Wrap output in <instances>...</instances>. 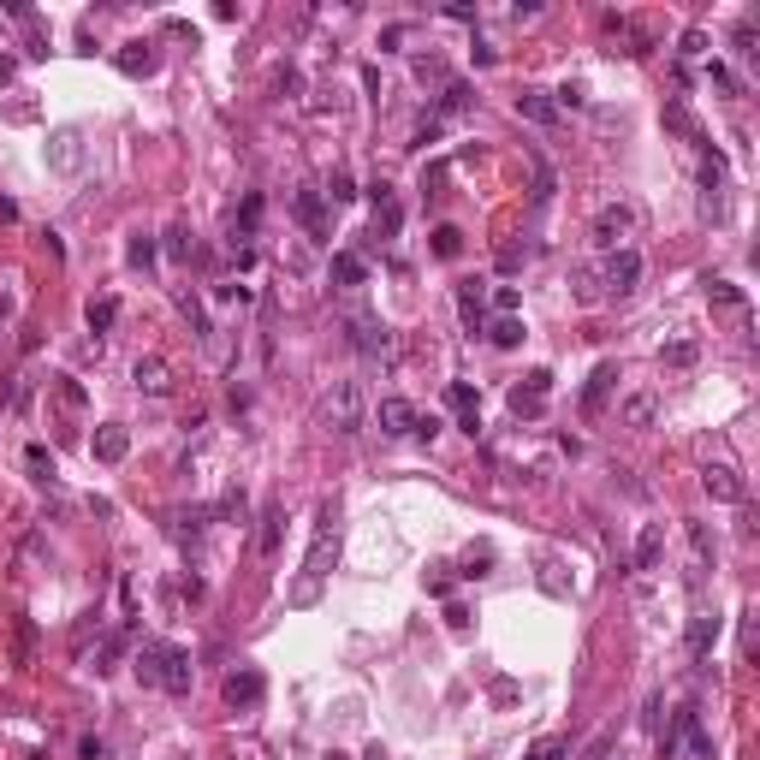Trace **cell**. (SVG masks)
<instances>
[{
    "label": "cell",
    "instance_id": "cell-28",
    "mask_svg": "<svg viewBox=\"0 0 760 760\" xmlns=\"http://www.w3.org/2000/svg\"><path fill=\"white\" fill-rule=\"evenodd\" d=\"M208 523H215V511H179L172 517V535H179V541H202V529H208Z\"/></svg>",
    "mask_w": 760,
    "mask_h": 760
},
{
    "label": "cell",
    "instance_id": "cell-11",
    "mask_svg": "<svg viewBox=\"0 0 760 760\" xmlns=\"http://www.w3.org/2000/svg\"><path fill=\"white\" fill-rule=\"evenodd\" d=\"M48 167H54V172H78V167H84V137H78L72 125L48 137Z\"/></svg>",
    "mask_w": 760,
    "mask_h": 760
},
{
    "label": "cell",
    "instance_id": "cell-5",
    "mask_svg": "<svg viewBox=\"0 0 760 760\" xmlns=\"http://www.w3.org/2000/svg\"><path fill=\"white\" fill-rule=\"evenodd\" d=\"M344 327H351V344H357L362 357H380L392 362V351H398V339H392V327L380 316H369V309H357V316H344Z\"/></svg>",
    "mask_w": 760,
    "mask_h": 760
},
{
    "label": "cell",
    "instance_id": "cell-41",
    "mask_svg": "<svg viewBox=\"0 0 760 760\" xmlns=\"http://www.w3.org/2000/svg\"><path fill=\"white\" fill-rule=\"evenodd\" d=\"M564 755H571V737H546V743L529 748V760H564Z\"/></svg>",
    "mask_w": 760,
    "mask_h": 760
},
{
    "label": "cell",
    "instance_id": "cell-43",
    "mask_svg": "<svg viewBox=\"0 0 760 760\" xmlns=\"http://www.w3.org/2000/svg\"><path fill=\"white\" fill-rule=\"evenodd\" d=\"M731 42H737V54H743V60H755V54H760V48H755V18H743V24H737Z\"/></svg>",
    "mask_w": 760,
    "mask_h": 760
},
{
    "label": "cell",
    "instance_id": "cell-39",
    "mask_svg": "<svg viewBox=\"0 0 760 760\" xmlns=\"http://www.w3.org/2000/svg\"><path fill=\"white\" fill-rule=\"evenodd\" d=\"M701 185H707V190L725 185V155H719V149H707V155H701Z\"/></svg>",
    "mask_w": 760,
    "mask_h": 760
},
{
    "label": "cell",
    "instance_id": "cell-34",
    "mask_svg": "<svg viewBox=\"0 0 760 760\" xmlns=\"http://www.w3.org/2000/svg\"><path fill=\"white\" fill-rule=\"evenodd\" d=\"M119 321V298H89V333H107Z\"/></svg>",
    "mask_w": 760,
    "mask_h": 760
},
{
    "label": "cell",
    "instance_id": "cell-18",
    "mask_svg": "<svg viewBox=\"0 0 760 760\" xmlns=\"http://www.w3.org/2000/svg\"><path fill=\"white\" fill-rule=\"evenodd\" d=\"M719 624H725L719 612H695V618H689V654H695V660H707V654H713Z\"/></svg>",
    "mask_w": 760,
    "mask_h": 760
},
{
    "label": "cell",
    "instance_id": "cell-31",
    "mask_svg": "<svg viewBox=\"0 0 760 760\" xmlns=\"http://www.w3.org/2000/svg\"><path fill=\"white\" fill-rule=\"evenodd\" d=\"M488 339L499 344V351H517V344H523V321H517V316H499V321L488 327Z\"/></svg>",
    "mask_w": 760,
    "mask_h": 760
},
{
    "label": "cell",
    "instance_id": "cell-27",
    "mask_svg": "<svg viewBox=\"0 0 760 760\" xmlns=\"http://www.w3.org/2000/svg\"><path fill=\"white\" fill-rule=\"evenodd\" d=\"M458 316L470 333H488V321H481V291H475V279H463L458 286Z\"/></svg>",
    "mask_w": 760,
    "mask_h": 760
},
{
    "label": "cell",
    "instance_id": "cell-22",
    "mask_svg": "<svg viewBox=\"0 0 760 760\" xmlns=\"http://www.w3.org/2000/svg\"><path fill=\"white\" fill-rule=\"evenodd\" d=\"M517 114L535 119V125H553V119H559V107H553V96H546V89H517Z\"/></svg>",
    "mask_w": 760,
    "mask_h": 760
},
{
    "label": "cell",
    "instance_id": "cell-38",
    "mask_svg": "<svg viewBox=\"0 0 760 760\" xmlns=\"http://www.w3.org/2000/svg\"><path fill=\"white\" fill-rule=\"evenodd\" d=\"M54 398L66 404V410H84V387H78L72 374H54Z\"/></svg>",
    "mask_w": 760,
    "mask_h": 760
},
{
    "label": "cell",
    "instance_id": "cell-12",
    "mask_svg": "<svg viewBox=\"0 0 760 760\" xmlns=\"http://www.w3.org/2000/svg\"><path fill=\"white\" fill-rule=\"evenodd\" d=\"M131 387H137V392H149V398H160V392L172 387L167 357H155V351H149V357H137V362H131Z\"/></svg>",
    "mask_w": 760,
    "mask_h": 760
},
{
    "label": "cell",
    "instance_id": "cell-55",
    "mask_svg": "<svg viewBox=\"0 0 760 760\" xmlns=\"http://www.w3.org/2000/svg\"><path fill=\"white\" fill-rule=\"evenodd\" d=\"M13 78H18V60H13V54H0V84H13Z\"/></svg>",
    "mask_w": 760,
    "mask_h": 760
},
{
    "label": "cell",
    "instance_id": "cell-37",
    "mask_svg": "<svg viewBox=\"0 0 760 760\" xmlns=\"http://www.w3.org/2000/svg\"><path fill=\"white\" fill-rule=\"evenodd\" d=\"M553 190H559V179H553V167L535 155V208H546V202H553Z\"/></svg>",
    "mask_w": 760,
    "mask_h": 760
},
{
    "label": "cell",
    "instance_id": "cell-13",
    "mask_svg": "<svg viewBox=\"0 0 760 760\" xmlns=\"http://www.w3.org/2000/svg\"><path fill=\"white\" fill-rule=\"evenodd\" d=\"M89 452H96V463H125L131 434L119 428V422H101V428H96V440H89Z\"/></svg>",
    "mask_w": 760,
    "mask_h": 760
},
{
    "label": "cell",
    "instance_id": "cell-6",
    "mask_svg": "<svg viewBox=\"0 0 760 760\" xmlns=\"http://www.w3.org/2000/svg\"><path fill=\"white\" fill-rule=\"evenodd\" d=\"M600 286L612 291V298H630L636 286H642V250H612V256H606V273H600Z\"/></svg>",
    "mask_w": 760,
    "mask_h": 760
},
{
    "label": "cell",
    "instance_id": "cell-1",
    "mask_svg": "<svg viewBox=\"0 0 760 760\" xmlns=\"http://www.w3.org/2000/svg\"><path fill=\"white\" fill-rule=\"evenodd\" d=\"M137 677L155 683V689H167V695H190L197 665H190V654L179 642H143V654H137Z\"/></svg>",
    "mask_w": 760,
    "mask_h": 760
},
{
    "label": "cell",
    "instance_id": "cell-51",
    "mask_svg": "<svg viewBox=\"0 0 760 760\" xmlns=\"http://www.w3.org/2000/svg\"><path fill=\"white\" fill-rule=\"evenodd\" d=\"M215 298L220 303H250V286H232V279H226V286H215Z\"/></svg>",
    "mask_w": 760,
    "mask_h": 760
},
{
    "label": "cell",
    "instance_id": "cell-3",
    "mask_svg": "<svg viewBox=\"0 0 760 760\" xmlns=\"http://www.w3.org/2000/svg\"><path fill=\"white\" fill-rule=\"evenodd\" d=\"M339 559V529H333V505H321V523H316V546H309V564H303V589L291 600H316V582L327 576V564Z\"/></svg>",
    "mask_w": 760,
    "mask_h": 760
},
{
    "label": "cell",
    "instance_id": "cell-54",
    "mask_svg": "<svg viewBox=\"0 0 760 760\" xmlns=\"http://www.w3.org/2000/svg\"><path fill=\"white\" fill-rule=\"evenodd\" d=\"M707 78H713V84H719V89H725V96H737V78H731V72H725V66H713V72H707Z\"/></svg>",
    "mask_w": 760,
    "mask_h": 760
},
{
    "label": "cell",
    "instance_id": "cell-20",
    "mask_svg": "<svg viewBox=\"0 0 760 760\" xmlns=\"http://www.w3.org/2000/svg\"><path fill=\"white\" fill-rule=\"evenodd\" d=\"M291 208H298V220L316 232V238H327V197H321V190H298Z\"/></svg>",
    "mask_w": 760,
    "mask_h": 760
},
{
    "label": "cell",
    "instance_id": "cell-15",
    "mask_svg": "<svg viewBox=\"0 0 760 760\" xmlns=\"http://www.w3.org/2000/svg\"><path fill=\"white\" fill-rule=\"evenodd\" d=\"M114 66H119L125 78H149V72L160 66V54H155V42H125V48L114 54Z\"/></svg>",
    "mask_w": 760,
    "mask_h": 760
},
{
    "label": "cell",
    "instance_id": "cell-2",
    "mask_svg": "<svg viewBox=\"0 0 760 760\" xmlns=\"http://www.w3.org/2000/svg\"><path fill=\"white\" fill-rule=\"evenodd\" d=\"M362 422H369L362 380H333V392L321 398V428L327 434H362Z\"/></svg>",
    "mask_w": 760,
    "mask_h": 760
},
{
    "label": "cell",
    "instance_id": "cell-36",
    "mask_svg": "<svg viewBox=\"0 0 760 760\" xmlns=\"http://www.w3.org/2000/svg\"><path fill=\"white\" fill-rule=\"evenodd\" d=\"M125 261H131V268H149V261H155V238H149V232H131Z\"/></svg>",
    "mask_w": 760,
    "mask_h": 760
},
{
    "label": "cell",
    "instance_id": "cell-4",
    "mask_svg": "<svg viewBox=\"0 0 760 760\" xmlns=\"http://www.w3.org/2000/svg\"><path fill=\"white\" fill-rule=\"evenodd\" d=\"M636 220H642V215H636V202H606L600 215H594V226H589V244L612 256V250H624V238L636 232Z\"/></svg>",
    "mask_w": 760,
    "mask_h": 760
},
{
    "label": "cell",
    "instance_id": "cell-8",
    "mask_svg": "<svg viewBox=\"0 0 760 760\" xmlns=\"http://www.w3.org/2000/svg\"><path fill=\"white\" fill-rule=\"evenodd\" d=\"M701 488H707V499H713V505H743L748 499L743 475H737L731 463H707V470H701Z\"/></svg>",
    "mask_w": 760,
    "mask_h": 760
},
{
    "label": "cell",
    "instance_id": "cell-10",
    "mask_svg": "<svg viewBox=\"0 0 760 760\" xmlns=\"http://www.w3.org/2000/svg\"><path fill=\"white\" fill-rule=\"evenodd\" d=\"M374 422H380V434L387 440H404V434H417V422H422V410L410 398H380V410H374Z\"/></svg>",
    "mask_w": 760,
    "mask_h": 760
},
{
    "label": "cell",
    "instance_id": "cell-44",
    "mask_svg": "<svg viewBox=\"0 0 760 760\" xmlns=\"http://www.w3.org/2000/svg\"><path fill=\"white\" fill-rule=\"evenodd\" d=\"M660 362H672V369H689V362H695V344H665V351H660Z\"/></svg>",
    "mask_w": 760,
    "mask_h": 760
},
{
    "label": "cell",
    "instance_id": "cell-50",
    "mask_svg": "<svg viewBox=\"0 0 760 760\" xmlns=\"http://www.w3.org/2000/svg\"><path fill=\"white\" fill-rule=\"evenodd\" d=\"M428 594H452V571H445V564L428 571Z\"/></svg>",
    "mask_w": 760,
    "mask_h": 760
},
{
    "label": "cell",
    "instance_id": "cell-16",
    "mask_svg": "<svg viewBox=\"0 0 760 760\" xmlns=\"http://www.w3.org/2000/svg\"><path fill=\"white\" fill-rule=\"evenodd\" d=\"M327 273H333V286H369V261H362L357 250H333Z\"/></svg>",
    "mask_w": 760,
    "mask_h": 760
},
{
    "label": "cell",
    "instance_id": "cell-32",
    "mask_svg": "<svg viewBox=\"0 0 760 760\" xmlns=\"http://www.w3.org/2000/svg\"><path fill=\"white\" fill-rule=\"evenodd\" d=\"M434 256H440V261H458L463 256V232L458 226H434Z\"/></svg>",
    "mask_w": 760,
    "mask_h": 760
},
{
    "label": "cell",
    "instance_id": "cell-7",
    "mask_svg": "<svg viewBox=\"0 0 760 760\" xmlns=\"http://www.w3.org/2000/svg\"><path fill=\"white\" fill-rule=\"evenodd\" d=\"M546 392H553V374H546V369H529V374L511 387V417H541V410H546Z\"/></svg>",
    "mask_w": 760,
    "mask_h": 760
},
{
    "label": "cell",
    "instance_id": "cell-17",
    "mask_svg": "<svg viewBox=\"0 0 760 760\" xmlns=\"http://www.w3.org/2000/svg\"><path fill=\"white\" fill-rule=\"evenodd\" d=\"M665 559V529L660 523H642V535H636V571H660Z\"/></svg>",
    "mask_w": 760,
    "mask_h": 760
},
{
    "label": "cell",
    "instance_id": "cell-14",
    "mask_svg": "<svg viewBox=\"0 0 760 760\" xmlns=\"http://www.w3.org/2000/svg\"><path fill=\"white\" fill-rule=\"evenodd\" d=\"M404 226V208L392 197V185H374V238H398Z\"/></svg>",
    "mask_w": 760,
    "mask_h": 760
},
{
    "label": "cell",
    "instance_id": "cell-9",
    "mask_svg": "<svg viewBox=\"0 0 760 760\" xmlns=\"http://www.w3.org/2000/svg\"><path fill=\"white\" fill-rule=\"evenodd\" d=\"M261 695H268V677H261L256 665H238V672L226 677V707H238V713L261 707Z\"/></svg>",
    "mask_w": 760,
    "mask_h": 760
},
{
    "label": "cell",
    "instance_id": "cell-53",
    "mask_svg": "<svg viewBox=\"0 0 760 760\" xmlns=\"http://www.w3.org/2000/svg\"><path fill=\"white\" fill-rule=\"evenodd\" d=\"M701 48H707L701 30H683V48H677V54H701Z\"/></svg>",
    "mask_w": 760,
    "mask_h": 760
},
{
    "label": "cell",
    "instance_id": "cell-35",
    "mask_svg": "<svg viewBox=\"0 0 760 760\" xmlns=\"http://www.w3.org/2000/svg\"><path fill=\"white\" fill-rule=\"evenodd\" d=\"M707 303H713V309H743V291H737L731 279H707Z\"/></svg>",
    "mask_w": 760,
    "mask_h": 760
},
{
    "label": "cell",
    "instance_id": "cell-40",
    "mask_svg": "<svg viewBox=\"0 0 760 760\" xmlns=\"http://www.w3.org/2000/svg\"><path fill=\"white\" fill-rule=\"evenodd\" d=\"M689 541H695V559H701V571H707V564H713V535H707V523H689Z\"/></svg>",
    "mask_w": 760,
    "mask_h": 760
},
{
    "label": "cell",
    "instance_id": "cell-42",
    "mask_svg": "<svg viewBox=\"0 0 760 760\" xmlns=\"http://www.w3.org/2000/svg\"><path fill=\"white\" fill-rule=\"evenodd\" d=\"M404 42H410V24H387V30H380V54H398Z\"/></svg>",
    "mask_w": 760,
    "mask_h": 760
},
{
    "label": "cell",
    "instance_id": "cell-21",
    "mask_svg": "<svg viewBox=\"0 0 760 760\" xmlns=\"http://www.w3.org/2000/svg\"><path fill=\"white\" fill-rule=\"evenodd\" d=\"M445 398H452V410L463 417V434H475V428H481V398H475V387H470V380H452V392H445Z\"/></svg>",
    "mask_w": 760,
    "mask_h": 760
},
{
    "label": "cell",
    "instance_id": "cell-19",
    "mask_svg": "<svg viewBox=\"0 0 760 760\" xmlns=\"http://www.w3.org/2000/svg\"><path fill=\"white\" fill-rule=\"evenodd\" d=\"M24 475L36 481V488H54V481H60V470H54V452H48L42 440H30V445H24Z\"/></svg>",
    "mask_w": 760,
    "mask_h": 760
},
{
    "label": "cell",
    "instance_id": "cell-46",
    "mask_svg": "<svg viewBox=\"0 0 760 760\" xmlns=\"http://www.w3.org/2000/svg\"><path fill=\"white\" fill-rule=\"evenodd\" d=\"M665 125H672V131H689V137H695V119H689L683 101H672V107H665Z\"/></svg>",
    "mask_w": 760,
    "mask_h": 760
},
{
    "label": "cell",
    "instance_id": "cell-30",
    "mask_svg": "<svg viewBox=\"0 0 760 760\" xmlns=\"http://www.w3.org/2000/svg\"><path fill=\"white\" fill-rule=\"evenodd\" d=\"M463 107H475V84L452 78V84H445V96H440V114H463ZM440 114H434V119H440Z\"/></svg>",
    "mask_w": 760,
    "mask_h": 760
},
{
    "label": "cell",
    "instance_id": "cell-45",
    "mask_svg": "<svg viewBox=\"0 0 760 760\" xmlns=\"http://www.w3.org/2000/svg\"><path fill=\"white\" fill-rule=\"evenodd\" d=\"M571 286H576V298H582V303L600 298V286H594V273H589V268H576V273H571Z\"/></svg>",
    "mask_w": 760,
    "mask_h": 760
},
{
    "label": "cell",
    "instance_id": "cell-23",
    "mask_svg": "<svg viewBox=\"0 0 760 760\" xmlns=\"http://www.w3.org/2000/svg\"><path fill=\"white\" fill-rule=\"evenodd\" d=\"M279 541H286V505H268L261 511V559H273Z\"/></svg>",
    "mask_w": 760,
    "mask_h": 760
},
{
    "label": "cell",
    "instance_id": "cell-48",
    "mask_svg": "<svg viewBox=\"0 0 760 760\" xmlns=\"http://www.w3.org/2000/svg\"><path fill=\"white\" fill-rule=\"evenodd\" d=\"M273 89H279V96H298V89H303V72H298V66H286V72L273 78Z\"/></svg>",
    "mask_w": 760,
    "mask_h": 760
},
{
    "label": "cell",
    "instance_id": "cell-25",
    "mask_svg": "<svg viewBox=\"0 0 760 760\" xmlns=\"http://www.w3.org/2000/svg\"><path fill=\"white\" fill-rule=\"evenodd\" d=\"M654 417H660V398H654V392H630V398H624V428H647Z\"/></svg>",
    "mask_w": 760,
    "mask_h": 760
},
{
    "label": "cell",
    "instance_id": "cell-47",
    "mask_svg": "<svg viewBox=\"0 0 760 760\" xmlns=\"http://www.w3.org/2000/svg\"><path fill=\"white\" fill-rule=\"evenodd\" d=\"M582 101H589V89H582V84L571 78V84H564L559 96H553V107H582Z\"/></svg>",
    "mask_w": 760,
    "mask_h": 760
},
{
    "label": "cell",
    "instance_id": "cell-49",
    "mask_svg": "<svg viewBox=\"0 0 760 760\" xmlns=\"http://www.w3.org/2000/svg\"><path fill=\"white\" fill-rule=\"evenodd\" d=\"M517 303H523V298H517V286H499V291H493V309H499V316H517Z\"/></svg>",
    "mask_w": 760,
    "mask_h": 760
},
{
    "label": "cell",
    "instance_id": "cell-24",
    "mask_svg": "<svg viewBox=\"0 0 760 760\" xmlns=\"http://www.w3.org/2000/svg\"><path fill=\"white\" fill-rule=\"evenodd\" d=\"M618 387V362H600V369L589 374V392H582V410H600L606 404V392Z\"/></svg>",
    "mask_w": 760,
    "mask_h": 760
},
{
    "label": "cell",
    "instance_id": "cell-52",
    "mask_svg": "<svg viewBox=\"0 0 760 760\" xmlns=\"http://www.w3.org/2000/svg\"><path fill=\"white\" fill-rule=\"evenodd\" d=\"M78 755H84V760H107V743H101V737H84V743H78Z\"/></svg>",
    "mask_w": 760,
    "mask_h": 760
},
{
    "label": "cell",
    "instance_id": "cell-29",
    "mask_svg": "<svg viewBox=\"0 0 760 760\" xmlns=\"http://www.w3.org/2000/svg\"><path fill=\"white\" fill-rule=\"evenodd\" d=\"M167 256L172 261H190V256H197V232H190L185 220H172V226H167Z\"/></svg>",
    "mask_w": 760,
    "mask_h": 760
},
{
    "label": "cell",
    "instance_id": "cell-26",
    "mask_svg": "<svg viewBox=\"0 0 760 760\" xmlns=\"http://www.w3.org/2000/svg\"><path fill=\"white\" fill-rule=\"evenodd\" d=\"M119 654H125V636H101V642H96V654H89V672H96V677H107V672H114V665H119Z\"/></svg>",
    "mask_w": 760,
    "mask_h": 760
},
{
    "label": "cell",
    "instance_id": "cell-56",
    "mask_svg": "<svg viewBox=\"0 0 760 760\" xmlns=\"http://www.w3.org/2000/svg\"><path fill=\"white\" fill-rule=\"evenodd\" d=\"M321 760H351V755H339V748H327V755H321Z\"/></svg>",
    "mask_w": 760,
    "mask_h": 760
},
{
    "label": "cell",
    "instance_id": "cell-33",
    "mask_svg": "<svg viewBox=\"0 0 760 760\" xmlns=\"http://www.w3.org/2000/svg\"><path fill=\"white\" fill-rule=\"evenodd\" d=\"M321 197H327V202H339V208H344V202H357V179H351L344 167H333V179H327V190H321Z\"/></svg>",
    "mask_w": 760,
    "mask_h": 760
}]
</instances>
